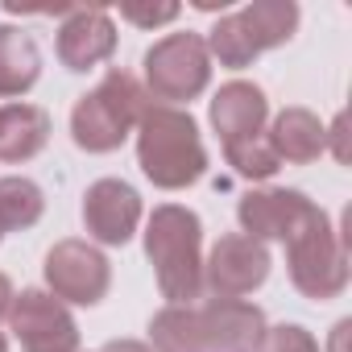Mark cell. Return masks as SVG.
Segmentation results:
<instances>
[{"mask_svg": "<svg viewBox=\"0 0 352 352\" xmlns=\"http://www.w3.org/2000/svg\"><path fill=\"white\" fill-rule=\"evenodd\" d=\"M236 17H241L245 34L253 38L257 54L286 46L294 38V30H298V5L294 0H253V5H245Z\"/></svg>", "mask_w": 352, "mask_h": 352, "instance_id": "e0dca14e", "label": "cell"}, {"mask_svg": "<svg viewBox=\"0 0 352 352\" xmlns=\"http://www.w3.org/2000/svg\"><path fill=\"white\" fill-rule=\"evenodd\" d=\"M323 133H327V141H331L336 162H344V166H348V157H352V153H348V116L340 112V116L331 120V129H323Z\"/></svg>", "mask_w": 352, "mask_h": 352, "instance_id": "603a6c76", "label": "cell"}, {"mask_svg": "<svg viewBox=\"0 0 352 352\" xmlns=\"http://www.w3.org/2000/svg\"><path fill=\"white\" fill-rule=\"evenodd\" d=\"M149 108V91L129 71H108L100 87L75 100L71 108V137L87 153H112L124 145V137L137 129V120Z\"/></svg>", "mask_w": 352, "mask_h": 352, "instance_id": "277c9868", "label": "cell"}, {"mask_svg": "<svg viewBox=\"0 0 352 352\" xmlns=\"http://www.w3.org/2000/svg\"><path fill=\"white\" fill-rule=\"evenodd\" d=\"M137 162L141 174L162 191H183L199 183L208 170V149L195 116L170 104H149L137 120Z\"/></svg>", "mask_w": 352, "mask_h": 352, "instance_id": "7a4b0ae2", "label": "cell"}, {"mask_svg": "<svg viewBox=\"0 0 352 352\" xmlns=\"http://www.w3.org/2000/svg\"><path fill=\"white\" fill-rule=\"evenodd\" d=\"M212 83V54L208 42L191 30L183 34H166L145 50V91L153 100H166L170 108L191 104L204 96Z\"/></svg>", "mask_w": 352, "mask_h": 352, "instance_id": "8992f818", "label": "cell"}, {"mask_svg": "<svg viewBox=\"0 0 352 352\" xmlns=\"http://www.w3.org/2000/svg\"><path fill=\"white\" fill-rule=\"evenodd\" d=\"M104 352H153L149 344H141V340H108L104 344Z\"/></svg>", "mask_w": 352, "mask_h": 352, "instance_id": "d4e9b609", "label": "cell"}, {"mask_svg": "<svg viewBox=\"0 0 352 352\" xmlns=\"http://www.w3.org/2000/svg\"><path fill=\"white\" fill-rule=\"evenodd\" d=\"M9 327L21 340V352H79V323L46 290H21L9 307Z\"/></svg>", "mask_w": 352, "mask_h": 352, "instance_id": "ba28073f", "label": "cell"}, {"mask_svg": "<svg viewBox=\"0 0 352 352\" xmlns=\"http://www.w3.org/2000/svg\"><path fill=\"white\" fill-rule=\"evenodd\" d=\"M46 212V195L34 179H21V174H13V179H0V228L5 232H25L42 220Z\"/></svg>", "mask_w": 352, "mask_h": 352, "instance_id": "ac0fdd59", "label": "cell"}, {"mask_svg": "<svg viewBox=\"0 0 352 352\" xmlns=\"http://www.w3.org/2000/svg\"><path fill=\"white\" fill-rule=\"evenodd\" d=\"M253 352H319V344L302 323H278V327H265Z\"/></svg>", "mask_w": 352, "mask_h": 352, "instance_id": "44dd1931", "label": "cell"}, {"mask_svg": "<svg viewBox=\"0 0 352 352\" xmlns=\"http://www.w3.org/2000/svg\"><path fill=\"white\" fill-rule=\"evenodd\" d=\"M265 336L261 307L245 298L170 302L149 319L153 352H253Z\"/></svg>", "mask_w": 352, "mask_h": 352, "instance_id": "6da1fadb", "label": "cell"}, {"mask_svg": "<svg viewBox=\"0 0 352 352\" xmlns=\"http://www.w3.org/2000/svg\"><path fill=\"white\" fill-rule=\"evenodd\" d=\"M46 286L58 302H75V307H96L104 302L108 286H112V265L108 257L87 245V241H58L46 253Z\"/></svg>", "mask_w": 352, "mask_h": 352, "instance_id": "52a82bcc", "label": "cell"}, {"mask_svg": "<svg viewBox=\"0 0 352 352\" xmlns=\"http://www.w3.org/2000/svg\"><path fill=\"white\" fill-rule=\"evenodd\" d=\"M265 141L278 153V162H294V166H307L327 149V133L311 108H282L274 116Z\"/></svg>", "mask_w": 352, "mask_h": 352, "instance_id": "5bb4252c", "label": "cell"}, {"mask_svg": "<svg viewBox=\"0 0 352 352\" xmlns=\"http://www.w3.org/2000/svg\"><path fill=\"white\" fill-rule=\"evenodd\" d=\"M224 157H228V166L241 174V179H274L278 166H282L265 137H249V141L224 145Z\"/></svg>", "mask_w": 352, "mask_h": 352, "instance_id": "ffe728a7", "label": "cell"}, {"mask_svg": "<svg viewBox=\"0 0 352 352\" xmlns=\"http://www.w3.org/2000/svg\"><path fill=\"white\" fill-rule=\"evenodd\" d=\"M120 17L141 25V30H153V25H166V21L179 17V5H124Z\"/></svg>", "mask_w": 352, "mask_h": 352, "instance_id": "7402d4cb", "label": "cell"}, {"mask_svg": "<svg viewBox=\"0 0 352 352\" xmlns=\"http://www.w3.org/2000/svg\"><path fill=\"white\" fill-rule=\"evenodd\" d=\"M319 212L315 199H307L302 191L290 187H265V191H249L236 204V220L245 228L249 241H290L311 216Z\"/></svg>", "mask_w": 352, "mask_h": 352, "instance_id": "30bf717a", "label": "cell"}, {"mask_svg": "<svg viewBox=\"0 0 352 352\" xmlns=\"http://www.w3.org/2000/svg\"><path fill=\"white\" fill-rule=\"evenodd\" d=\"M286 270L298 294L327 302L348 286V236L331 228L323 208L286 241Z\"/></svg>", "mask_w": 352, "mask_h": 352, "instance_id": "5b68a950", "label": "cell"}, {"mask_svg": "<svg viewBox=\"0 0 352 352\" xmlns=\"http://www.w3.org/2000/svg\"><path fill=\"white\" fill-rule=\"evenodd\" d=\"M83 224L100 245H129L141 224V195L124 179H96L83 191Z\"/></svg>", "mask_w": 352, "mask_h": 352, "instance_id": "8fae6325", "label": "cell"}, {"mask_svg": "<svg viewBox=\"0 0 352 352\" xmlns=\"http://www.w3.org/2000/svg\"><path fill=\"white\" fill-rule=\"evenodd\" d=\"M348 331H352V319H340L331 327V352H348Z\"/></svg>", "mask_w": 352, "mask_h": 352, "instance_id": "cb8c5ba5", "label": "cell"}, {"mask_svg": "<svg viewBox=\"0 0 352 352\" xmlns=\"http://www.w3.org/2000/svg\"><path fill=\"white\" fill-rule=\"evenodd\" d=\"M50 141V112L38 104H0V162H30Z\"/></svg>", "mask_w": 352, "mask_h": 352, "instance_id": "9a60e30c", "label": "cell"}, {"mask_svg": "<svg viewBox=\"0 0 352 352\" xmlns=\"http://www.w3.org/2000/svg\"><path fill=\"white\" fill-rule=\"evenodd\" d=\"M204 42H208V54L220 58V67L241 71V67H253V63H257V46H253V38L245 34V25H241L236 13H224V17L212 25V34H208Z\"/></svg>", "mask_w": 352, "mask_h": 352, "instance_id": "d6986e66", "label": "cell"}, {"mask_svg": "<svg viewBox=\"0 0 352 352\" xmlns=\"http://www.w3.org/2000/svg\"><path fill=\"white\" fill-rule=\"evenodd\" d=\"M0 241H5V228H0Z\"/></svg>", "mask_w": 352, "mask_h": 352, "instance_id": "83f0119b", "label": "cell"}, {"mask_svg": "<svg viewBox=\"0 0 352 352\" xmlns=\"http://www.w3.org/2000/svg\"><path fill=\"white\" fill-rule=\"evenodd\" d=\"M0 352H9V340H5V336H0Z\"/></svg>", "mask_w": 352, "mask_h": 352, "instance_id": "4316f807", "label": "cell"}, {"mask_svg": "<svg viewBox=\"0 0 352 352\" xmlns=\"http://www.w3.org/2000/svg\"><path fill=\"white\" fill-rule=\"evenodd\" d=\"M270 278V253L261 241H249L245 232H228L212 245L204 261V286L216 298H245Z\"/></svg>", "mask_w": 352, "mask_h": 352, "instance_id": "9c48e42d", "label": "cell"}, {"mask_svg": "<svg viewBox=\"0 0 352 352\" xmlns=\"http://www.w3.org/2000/svg\"><path fill=\"white\" fill-rule=\"evenodd\" d=\"M212 129L220 133L224 145H236V141H249V137H261L265 129V116H270V100L257 83H245V79H232L216 91L212 100Z\"/></svg>", "mask_w": 352, "mask_h": 352, "instance_id": "4fadbf2b", "label": "cell"}, {"mask_svg": "<svg viewBox=\"0 0 352 352\" xmlns=\"http://www.w3.org/2000/svg\"><path fill=\"white\" fill-rule=\"evenodd\" d=\"M145 257L153 265L162 298L195 302L204 294V224L191 208H153L145 224Z\"/></svg>", "mask_w": 352, "mask_h": 352, "instance_id": "3957f363", "label": "cell"}, {"mask_svg": "<svg viewBox=\"0 0 352 352\" xmlns=\"http://www.w3.org/2000/svg\"><path fill=\"white\" fill-rule=\"evenodd\" d=\"M42 75V50L38 42L17 30V25H0V100L25 96Z\"/></svg>", "mask_w": 352, "mask_h": 352, "instance_id": "2e32d148", "label": "cell"}, {"mask_svg": "<svg viewBox=\"0 0 352 352\" xmlns=\"http://www.w3.org/2000/svg\"><path fill=\"white\" fill-rule=\"evenodd\" d=\"M58 63L67 71H91L116 50V25L104 9H67L58 25Z\"/></svg>", "mask_w": 352, "mask_h": 352, "instance_id": "7c38bea8", "label": "cell"}, {"mask_svg": "<svg viewBox=\"0 0 352 352\" xmlns=\"http://www.w3.org/2000/svg\"><path fill=\"white\" fill-rule=\"evenodd\" d=\"M9 307H13V282H9V274H0V319L9 315Z\"/></svg>", "mask_w": 352, "mask_h": 352, "instance_id": "484cf974", "label": "cell"}]
</instances>
